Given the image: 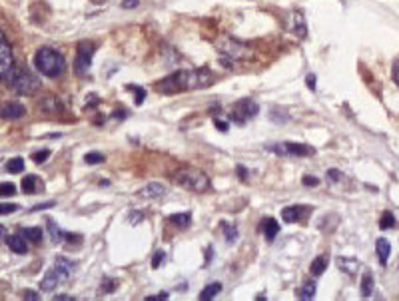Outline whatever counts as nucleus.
<instances>
[{
	"label": "nucleus",
	"instance_id": "nucleus-36",
	"mask_svg": "<svg viewBox=\"0 0 399 301\" xmlns=\"http://www.w3.org/2000/svg\"><path fill=\"white\" fill-rule=\"evenodd\" d=\"M48 158H50V150H40V152H34V154H32V160H34L36 164H44Z\"/></svg>",
	"mask_w": 399,
	"mask_h": 301
},
{
	"label": "nucleus",
	"instance_id": "nucleus-28",
	"mask_svg": "<svg viewBox=\"0 0 399 301\" xmlns=\"http://www.w3.org/2000/svg\"><path fill=\"white\" fill-rule=\"evenodd\" d=\"M20 233H22L26 240H30L32 244H40V240H42V229L40 227H24Z\"/></svg>",
	"mask_w": 399,
	"mask_h": 301
},
{
	"label": "nucleus",
	"instance_id": "nucleus-12",
	"mask_svg": "<svg viewBox=\"0 0 399 301\" xmlns=\"http://www.w3.org/2000/svg\"><path fill=\"white\" fill-rule=\"evenodd\" d=\"M38 110L46 116H56V114H62L64 106H62V102L56 96H46L38 102Z\"/></svg>",
	"mask_w": 399,
	"mask_h": 301
},
{
	"label": "nucleus",
	"instance_id": "nucleus-25",
	"mask_svg": "<svg viewBox=\"0 0 399 301\" xmlns=\"http://www.w3.org/2000/svg\"><path fill=\"white\" fill-rule=\"evenodd\" d=\"M46 227H48V231H50V238H52V242L54 244H60V242H64V235H66V231H62L56 224H54V220L52 218H48L46 220Z\"/></svg>",
	"mask_w": 399,
	"mask_h": 301
},
{
	"label": "nucleus",
	"instance_id": "nucleus-14",
	"mask_svg": "<svg viewBox=\"0 0 399 301\" xmlns=\"http://www.w3.org/2000/svg\"><path fill=\"white\" fill-rule=\"evenodd\" d=\"M58 283H62V279H60L58 271L52 267L50 271L44 273V277L40 279V289H42V291H54Z\"/></svg>",
	"mask_w": 399,
	"mask_h": 301
},
{
	"label": "nucleus",
	"instance_id": "nucleus-5",
	"mask_svg": "<svg viewBox=\"0 0 399 301\" xmlns=\"http://www.w3.org/2000/svg\"><path fill=\"white\" fill-rule=\"evenodd\" d=\"M96 52V46L88 40L78 42L76 46V60H74V70L78 76H86L90 66H92V56Z\"/></svg>",
	"mask_w": 399,
	"mask_h": 301
},
{
	"label": "nucleus",
	"instance_id": "nucleus-9",
	"mask_svg": "<svg viewBox=\"0 0 399 301\" xmlns=\"http://www.w3.org/2000/svg\"><path fill=\"white\" fill-rule=\"evenodd\" d=\"M10 66H12V48H10V42L4 36V32L0 30V78H2V74Z\"/></svg>",
	"mask_w": 399,
	"mask_h": 301
},
{
	"label": "nucleus",
	"instance_id": "nucleus-38",
	"mask_svg": "<svg viewBox=\"0 0 399 301\" xmlns=\"http://www.w3.org/2000/svg\"><path fill=\"white\" fill-rule=\"evenodd\" d=\"M164 257H166V253H164L162 249H158V251L154 253V257H152V269H158V267H160V263L164 262Z\"/></svg>",
	"mask_w": 399,
	"mask_h": 301
},
{
	"label": "nucleus",
	"instance_id": "nucleus-13",
	"mask_svg": "<svg viewBox=\"0 0 399 301\" xmlns=\"http://www.w3.org/2000/svg\"><path fill=\"white\" fill-rule=\"evenodd\" d=\"M24 114H26L24 106L18 104V102H8V104L0 106V118H4V120H18Z\"/></svg>",
	"mask_w": 399,
	"mask_h": 301
},
{
	"label": "nucleus",
	"instance_id": "nucleus-2",
	"mask_svg": "<svg viewBox=\"0 0 399 301\" xmlns=\"http://www.w3.org/2000/svg\"><path fill=\"white\" fill-rule=\"evenodd\" d=\"M2 82L20 96H32L42 86L40 78L36 74H32L30 70H26L22 66H14V64L2 74Z\"/></svg>",
	"mask_w": 399,
	"mask_h": 301
},
{
	"label": "nucleus",
	"instance_id": "nucleus-39",
	"mask_svg": "<svg viewBox=\"0 0 399 301\" xmlns=\"http://www.w3.org/2000/svg\"><path fill=\"white\" fill-rule=\"evenodd\" d=\"M302 184L307 186V188H316V186H320V178H316V176H304Z\"/></svg>",
	"mask_w": 399,
	"mask_h": 301
},
{
	"label": "nucleus",
	"instance_id": "nucleus-35",
	"mask_svg": "<svg viewBox=\"0 0 399 301\" xmlns=\"http://www.w3.org/2000/svg\"><path fill=\"white\" fill-rule=\"evenodd\" d=\"M116 287H118V282H114V279H102L100 291H102V293H114Z\"/></svg>",
	"mask_w": 399,
	"mask_h": 301
},
{
	"label": "nucleus",
	"instance_id": "nucleus-52",
	"mask_svg": "<svg viewBox=\"0 0 399 301\" xmlns=\"http://www.w3.org/2000/svg\"><path fill=\"white\" fill-rule=\"evenodd\" d=\"M54 299H56V301H70V299H74V297H70V295H64V293H62V295H56Z\"/></svg>",
	"mask_w": 399,
	"mask_h": 301
},
{
	"label": "nucleus",
	"instance_id": "nucleus-41",
	"mask_svg": "<svg viewBox=\"0 0 399 301\" xmlns=\"http://www.w3.org/2000/svg\"><path fill=\"white\" fill-rule=\"evenodd\" d=\"M16 209H18V206H14V204H0V216H6V213H12Z\"/></svg>",
	"mask_w": 399,
	"mask_h": 301
},
{
	"label": "nucleus",
	"instance_id": "nucleus-44",
	"mask_svg": "<svg viewBox=\"0 0 399 301\" xmlns=\"http://www.w3.org/2000/svg\"><path fill=\"white\" fill-rule=\"evenodd\" d=\"M142 220H144L142 211H130V224H140Z\"/></svg>",
	"mask_w": 399,
	"mask_h": 301
},
{
	"label": "nucleus",
	"instance_id": "nucleus-40",
	"mask_svg": "<svg viewBox=\"0 0 399 301\" xmlns=\"http://www.w3.org/2000/svg\"><path fill=\"white\" fill-rule=\"evenodd\" d=\"M305 84H307V88H309L311 92H316V88H318V78H316V74H307V76H305Z\"/></svg>",
	"mask_w": 399,
	"mask_h": 301
},
{
	"label": "nucleus",
	"instance_id": "nucleus-27",
	"mask_svg": "<svg viewBox=\"0 0 399 301\" xmlns=\"http://www.w3.org/2000/svg\"><path fill=\"white\" fill-rule=\"evenodd\" d=\"M168 220H170V224H174V226H178V227H188V226H190V222H192V213H190V211H186V213H174V216H170Z\"/></svg>",
	"mask_w": 399,
	"mask_h": 301
},
{
	"label": "nucleus",
	"instance_id": "nucleus-33",
	"mask_svg": "<svg viewBox=\"0 0 399 301\" xmlns=\"http://www.w3.org/2000/svg\"><path fill=\"white\" fill-rule=\"evenodd\" d=\"M128 90H132L134 92V98H136V106H140L144 100H146V90L142 88V86H132V84H128L126 86Z\"/></svg>",
	"mask_w": 399,
	"mask_h": 301
},
{
	"label": "nucleus",
	"instance_id": "nucleus-43",
	"mask_svg": "<svg viewBox=\"0 0 399 301\" xmlns=\"http://www.w3.org/2000/svg\"><path fill=\"white\" fill-rule=\"evenodd\" d=\"M22 297H24V301H38V299H40V295H38L36 291H30V289H26V291L22 293Z\"/></svg>",
	"mask_w": 399,
	"mask_h": 301
},
{
	"label": "nucleus",
	"instance_id": "nucleus-29",
	"mask_svg": "<svg viewBox=\"0 0 399 301\" xmlns=\"http://www.w3.org/2000/svg\"><path fill=\"white\" fill-rule=\"evenodd\" d=\"M371 293H373V277H371V273H365L361 279V295L367 299V297H371Z\"/></svg>",
	"mask_w": 399,
	"mask_h": 301
},
{
	"label": "nucleus",
	"instance_id": "nucleus-10",
	"mask_svg": "<svg viewBox=\"0 0 399 301\" xmlns=\"http://www.w3.org/2000/svg\"><path fill=\"white\" fill-rule=\"evenodd\" d=\"M166 193V186L160 184V182H150V184H146L142 189L136 191V198L140 200H158L162 198Z\"/></svg>",
	"mask_w": 399,
	"mask_h": 301
},
{
	"label": "nucleus",
	"instance_id": "nucleus-47",
	"mask_svg": "<svg viewBox=\"0 0 399 301\" xmlns=\"http://www.w3.org/2000/svg\"><path fill=\"white\" fill-rule=\"evenodd\" d=\"M214 126L218 128L220 132H228V124L224 120H220V118H214Z\"/></svg>",
	"mask_w": 399,
	"mask_h": 301
},
{
	"label": "nucleus",
	"instance_id": "nucleus-6",
	"mask_svg": "<svg viewBox=\"0 0 399 301\" xmlns=\"http://www.w3.org/2000/svg\"><path fill=\"white\" fill-rule=\"evenodd\" d=\"M218 50L222 52V58H229V60H244L249 56V48L240 40H232V38H224L218 42Z\"/></svg>",
	"mask_w": 399,
	"mask_h": 301
},
{
	"label": "nucleus",
	"instance_id": "nucleus-22",
	"mask_svg": "<svg viewBox=\"0 0 399 301\" xmlns=\"http://www.w3.org/2000/svg\"><path fill=\"white\" fill-rule=\"evenodd\" d=\"M325 267H327V255H318L309 265V273L313 277H320L325 271Z\"/></svg>",
	"mask_w": 399,
	"mask_h": 301
},
{
	"label": "nucleus",
	"instance_id": "nucleus-17",
	"mask_svg": "<svg viewBox=\"0 0 399 301\" xmlns=\"http://www.w3.org/2000/svg\"><path fill=\"white\" fill-rule=\"evenodd\" d=\"M262 231L266 233V240H267V242H274L276 235L280 233V224H278L274 218H266V220L262 222Z\"/></svg>",
	"mask_w": 399,
	"mask_h": 301
},
{
	"label": "nucleus",
	"instance_id": "nucleus-49",
	"mask_svg": "<svg viewBox=\"0 0 399 301\" xmlns=\"http://www.w3.org/2000/svg\"><path fill=\"white\" fill-rule=\"evenodd\" d=\"M146 301H166L168 299V293H160V295H150V297H144Z\"/></svg>",
	"mask_w": 399,
	"mask_h": 301
},
{
	"label": "nucleus",
	"instance_id": "nucleus-7",
	"mask_svg": "<svg viewBox=\"0 0 399 301\" xmlns=\"http://www.w3.org/2000/svg\"><path fill=\"white\" fill-rule=\"evenodd\" d=\"M258 112H260V106L254 102V100H247V98H244V100H240V102H236V106L232 108V120L236 122V124H246L247 120H251V118H256L258 116Z\"/></svg>",
	"mask_w": 399,
	"mask_h": 301
},
{
	"label": "nucleus",
	"instance_id": "nucleus-15",
	"mask_svg": "<svg viewBox=\"0 0 399 301\" xmlns=\"http://www.w3.org/2000/svg\"><path fill=\"white\" fill-rule=\"evenodd\" d=\"M6 244H8V247H10L14 253H18V255L28 253V245H26V238H24V235H18V233L8 235Z\"/></svg>",
	"mask_w": 399,
	"mask_h": 301
},
{
	"label": "nucleus",
	"instance_id": "nucleus-1",
	"mask_svg": "<svg viewBox=\"0 0 399 301\" xmlns=\"http://www.w3.org/2000/svg\"><path fill=\"white\" fill-rule=\"evenodd\" d=\"M216 82V76L208 68H198V70H182L176 74H170L168 78L160 80L156 88L162 94H176V92H190V90H200L208 88Z\"/></svg>",
	"mask_w": 399,
	"mask_h": 301
},
{
	"label": "nucleus",
	"instance_id": "nucleus-50",
	"mask_svg": "<svg viewBox=\"0 0 399 301\" xmlns=\"http://www.w3.org/2000/svg\"><path fill=\"white\" fill-rule=\"evenodd\" d=\"M393 80H395V84L399 86V58H397L395 64H393Z\"/></svg>",
	"mask_w": 399,
	"mask_h": 301
},
{
	"label": "nucleus",
	"instance_id": "nucleus-42",
	"mask_svg": "<svg viewBox=\"0 0 399 301\" xmlns=\"http://www.w3.org/2000/svg\"><path fill=\"white\" fill-rule=\"evenodd\" d=\"M327 178L331 182H340V180H343V174L340 169H327Z\"/></svg>",
	"mask_w": 399,
	"mask_h": 301
},
{
	"label": "nucleus",
	"instance_id": "nucleus-20",
	"mask_svg": "<svg viewBox=\"0 0 399 301\" xmlns=\"http://www.w3.org/2000/svg\"><path fill=\"white\" fill-rule=\"evenodd\" d=\"M302 211H304V207H300V206H287L282 209V218H284V222L293 224L302 218Z\"/></svg>",
	"mask_w": 399,
	"mask_h": 301
},
{
	"label": "nucleus",
	"instance_id": "nucleus-46",
	"mask_svg": "<svg viewBox=\"0 0 399 301\" xmlns=\"http://www.w3.org/2000/svg\"><path fill=\"white\" fill-rule=\"evenodd\" d=\"M56 206V202H46V204H38V206H34L32 207V211H42V209H48V207H54Z\"/></svg>",
	"mask_w": 399,
	"mask_h": 301
},
{
	"label": "nucleus",
	"instance_id": "nucleus-11",
	"mask_svg": "<svg viewBox=\"0 0 399 301\" xmlns=\"http://www.w3.org/2000/svg\"><path fill=\"white\" fill-rule=\"evenodd\" d=\"M54 269L58 271L60 279H62V283H66L68 282V277L76 271V262H70L68 257L64 255H58L56 260H54Z\"/></svg>",
	"mask_w": 399,
	"mask_h": 301
},
{
	"label": "nucleus",
	"instance_id": "nucleus-34",
	"mask_svg": "<svg viewBox=\"0 0 399 301\" xmlns=\"http://www.w3.org/2000/svg\"><path fill=\"white\" fill-rule=\"evenodd\" d=\"M14 193H16L14 184H10V182H0V196L8 198V196H14Z\"/></svg>",
	"mask_w": 399,
	"mask_h": 301
},
{
	"label": "nucleus",
	"instance_id": "nucleus-3",
	"mask_svg": "<svg viewBox=\"0 0 399 301\" xmlns=\"http://www.w3.org/2000/svg\"><path fill=\"white\" fill-rule=\"evenodd\" d=\"M34 66L40 74H44L48 78H58L66 70V60L62 56V52H58L56 48L42 46L34 54Z\"/></svg>",
	"mask_w": 399,
	"mask_h": 301
},
{
	"label": "nucleus",
	"instance_id": "nucleus-32",
	"mask_svg": "<svg viewBox=\"0 0 399 301\" xmlns=\"http://www.w3.org/2000/svg\"><path fill=\"white\" fill-rule=\"evenodd\" d=\"M395 226V216L391 211H383V216L380 220V229H389Z\"/></svg>",
	"mask_w": 399,
	"mask_h": 301
},
{
	"label": "nucleus",
	"instance_id": "nucleus-16",
	"mask_svg": "<svg viewBox=\"0 0 399 301\" xmlns=\"http://www.w3.org/2000/svg\"><path fill=\"white\" fill-rule=\"evenodd\" d=\"M22 193H28V196H32V193H38V191H42L44 188V184H42V180L40 178H36V176H24L22 178Z\"/></svg>",
	"mask_w": 399,
	"mask_h": 301
},
{
	"label": "nucleus",
	"instance_id": "nucleus-48",
	"mask_svg": "<svg viewBox=\"0 0 399 301\" xmlns=\"http://www.w3.org/2000/svg\"><path fill=\"white\" fill-rule=\"evenodd\" d=\"M236 171H238V178H240L242 182H246V180H247V169H246L244 166H238V168H236Z\"/></svg>",
	"mask_w": 399,
	"mask_h": 301
},
{
	"label": "nucleus",
	"instance_id": "nucleus-53",
	"mask_svg": "<svg viewBox=\"0 0 399 301\" xmlns=\"http://www.w3.org/2000/svg\"><path fill=\"white\" fill-rule=\"evenodd\" d=\"M112 116H114V118H126V116H128V112H124V110L120 112V110H116Z\"/></svg>",
	"mask_w": 399,
	"mask_h": 301
},
{
	"label": "nucleus",
	"instance_id": "nucleus-37",
	"mask_svg": "<svg viewBox=\"0 0 399 301\" xmlns=\"http://www.w3.org/2000/svg\"><path fill=\"white\" fill-rule=\"evenodd\" d=\"M84 162H86V164H100V162H104V154L90 152V154L84 156Z\"/></svg>",
	"mask_w": 399,
	"mask_h": 301
},
{
	"label": "nucleus",
	"instance_id": "nucleus-21",
	"mask_svg": "<svg viewBox=\"0 0 399 301\" xmlns=\"http://www.w3.org/2000/svg\"><path fill=\"white\" fill-rule=\"evenodd\" d=\"M291 30L296 32V36H300V38L307 36V26H305V20H304L302 12H293V26H291Z\"/></svg>",
	"mask_w": 399,
	"mask_h": 301
},
{
	"label": "nucleus",
	"instance_id": "nucleus-18",
	"mask_svg": "<svg viewBox=\"0 0 399 301\" xmlns=\"http://www.w3.org/2000/svg\"><path fill=\"white\" fill-rule=\"evenodd\" d=\"M375 251H377V257H380V263L381 265H387V257L391 253V244L385 240V238H380L375 242Z\"/></svg>",
	"mask_w": 399,
	"mask_h": 301
},
{
	"label": "nucleus",
	"instance_id": "nucleus-4",
	"mask_svg": "<svg viewBox=\"0 0 399 301\" xmlns=\"http://www.w3.org/2000/svg\"><path fill=\"white\" fill-rule=\"evenodd\" d=\"M174 182L184 188V189H190V191H196V193H204L209 189V178L200 169H194V168H186V169H180L176 171L174 176Z\"/></svg>",
	"mask_w": 399,
	"mask_h": 301
},
{
	"label": "nucleus",
	"instance_id": "nucleus-51",
	"mask_svg": "<svg viewBox=\"0 0 399 301\" xmlns=\"http://www.w3.org/2000/svg\"><path fill=\"white\" fill-rule=\"evenodd\" d=\"M209 260H212V247H206V265L204 267H208Z\"/></svg>",
	"mask_w": 399,
	"mask_h": 301
},
{
	"label": "nucleus",
	"instance_id": "nucleus-55",
	"mask_svg": "<svg viewBox=\"0 0 399 301\" xmlns=\"http://www.w3.org/2000/svg\"><path fill=\"white\" fill-rule=\"evenodd\" d=\"M256 299H258V301H262V299H266V293H258V295H256Z\"/></svg>",
	"mask_w": 399,
	"mask_h": 301
},
{
	"label": "nucleus",
	"instance_id": "nucleus-24",
	"mask_svg": "<svg viewBox=\"0 0 399 301\" xmlns=\"http://www.w3.org/2000/svg\"><path fill=\"white\" fill-rule=\"evenodd\" d=\"M316 297V282H305L300 289H298V299L300 301H309Z\"/></svg>",
	"mask_w": 399,
	"mask_h": 301
},
{
	"label": "nucleus",
	"instance_id": "nucleus-45",
	"mask_svg": "<svg viewBox=\"0 0 399 301\" xmlns=\"http://www.w3.org/2000/svg\"><path fill=\"white\" fill-rule=\"evenodd\" d=\"M140 4V0H122V8L130 10V8H136Z\"/></svg>",
	"mask_w": 399,
	"mask_h": 301
},
{
	"label": "nucleus",
	"instance_id": "nucleus-54",
	"mask_svg": "<svg viewBox=\"0 0 399 301\" xmlns=\"http://www.w3.org/2000/svg\"><path fill=\"white\" fill-rule=\"evenodd\" d=\"M92 4H102V2H108V0H90Z\"/></svg>",
	"mask_w": 399,
	"mask_h": 301
},
{
	"label": "nucleus",
	"instance_id": "nucleus-19",
	"mask_svg": "<svg viewBox=\"0 0 399 301\" xmlns=\"http://www.w3.org/2000/svg\"><path fill=\"white\" fill-rule=\"evenodd\" d=\"M338 267L347 275H355L360 269V262L353 260V257H338Z\"/></svg>",
	"mask_w": 399,
	"mask_h": 301
},
{
	"label": "nucleus",
	"instance_id": "nucleus-31",
	"mask_svg": "<svg viewBox=\"0 0 399 301\" xmlns=\"http://www.w3.org/2000/svg\"><path fill=\"white\" fill-rule=\"evenodd\" d=\"M222 229H224V238L228 244H234L238 240V227L234 226H228V224H222Z\"/></svg>",
	"mask_w": 399,
	"mask_h": 301
},
{
	"label": "nucleus",
	"instance_id": "nucleus-30",
	"mask_svg": "<svg viewBox=\"0 0 399 301\" xmlns=\"http://www.w3.org/2000/svg\"><path fill=\"white\" fill-rule=\"evenodd\" d=\"M24 169V160L22 158H12L6 162V171H10V174H20V171Z\"/></svg>",
	"mask_w": 399,
	"mask_h": 301
},
{
	"label": "nucleus",
	"instance_id": "nucleus-23",
	"mask_svg": "<svg viewBox=\"0 0 399 301\" xmlns=\"http://www.w3.org/2000/svg\"><path fill=\"white\" fill-rule=\"evenodd\" d=\"M289 112L285 108H280V106H274V108L269 110V120L276 122V124H287L289 122Z\"/></svg>",
	"mask_w": 399,
	"mask_h": 301
},
{
	"label": "nucleus",
	"instance_id": "nucleus-26",
	"mask_svg": "<svg viewBox=\"0 0 399 301\" xmlns=\"http://www.w3.org/2000/svg\"><path fill=\"white\" fill-rule=\"evenodd\" d=\"M222 291V283H209V285H206L202 291H200V301H209V299H214L218 293Z\"/></svg>",
	"mask_w": 399,
	"mask_h": 301
},
{
	"label": "nucleus",
	"instance_id": "nucleus-8",
	"mask_svg": "<svg viewBox=\"0 0 399 301\" xmlns=\"http://www.w3.org/2000/svg\"><path fill=\"white\" fill-rule=\"evenodd\" d=\"M267 150L276 152L278 156H313L316 150L311 146H305V144H291V142H282V144H271L267 146Z\"/></svg>",
	"mask_w": 399,
	"mask_h": 301
}]
</instances>
